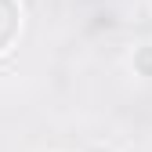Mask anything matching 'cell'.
Wrapping results in <instances>:
<instances>
[{"instance_id":"cell-1","label":"cell","mask_w":152,"mask_h":152,"mask_svg":"<svg viewBox=\"0 0 152 152\" xmlns=\"http://www.w3.org/2000/svg\"><path fill=\"white\" fill-rule=\"evenodd\" d=\"M18 33V4L15 0H0V51H7Z\"/></svg>"},{"instance_id":"cell-2","label":"cell","mask_w":152,"mask_h":152,"mask_svg":"<svg viewBox=\"0 0 152 152\" xmlns=\"http://www.w3.org/2000/svg\"><path fill=\"white\" fill-rule=\"evenodd\" d=\"M134 69H138L141 76H152V47H141V51L134 54Z\"/></svg>"},{"instance_id":"cell-3","label":"cell","mask_w":152,"mask_h":152,"mask_svg":"<svg viewBox=\"0 0 152 152\" xmlns=\"http://www.w3.org/2000/svg\"><path fill=\"white\" fill-rule=\"evenodd\" d=\"M87 152H109V148H87Z\"/></svg>"}]
</instances>
